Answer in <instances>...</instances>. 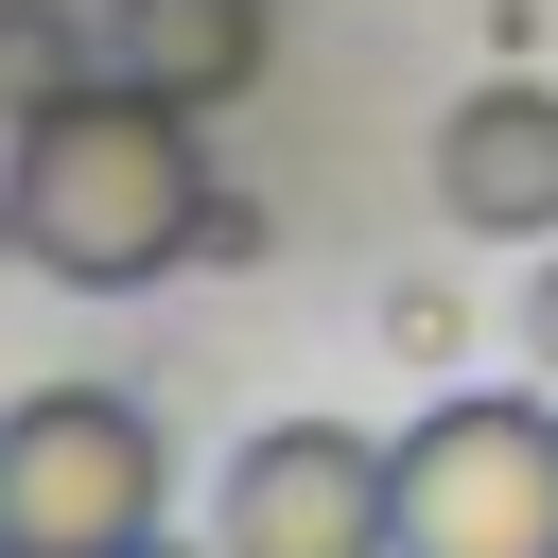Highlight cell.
<instances>
[{
    "label": "cell",
    "mask_w": 558,
    "mask_h": 558,
    "mask_svg": "<svg viewBox=\"0 0 558 558\" xmlns=\"http://www.w3.org/2000/svg\"><path fill=\"white\" fill-rule=\"evenodd\" d=\"M0 192H17V262L35 279H70V296H140V279H174L192 244H209V122L192 105H157V87H70L52 122H17L0 140Z\"/></svg>",
    "instance_id": "6da1fadb"
},
{
    "label": "cell",
    "mask_w": 558,
    "mask_h": 558,
    "mask_svg": "<svg viewBox=\"0 0 558 558\" xmlns=\"http://www.w3.org/2000/svg\"><path fill=\"white\" fill-rule=\"evenodd\" d=\"M401 558H558V384H453L401 436Z\"/></svg>",
    "instance_id": "7a4b0ae2"
},
{
    "label": "cell",
    "mask_w": 558,
    "mask_h": 558,
    "mask_svg": "<svg viewBox=\"0 0 558 558\" xmlns=\"http://www.w3.org/2000/svg\"><path fill=\"white\" fill-rule=\"evenodd\" d=\"M157 488H174V453L122 384L0 401V541L17 558H122V541H157Z\"/></svg>",
    "instance_id": "3957f363"
},
{
    "label": "cell",
    "mask_w": 558,
    "mask_h": 558,
    "mask_svg": "<svg viewBox=\"0 0 558 558\" xmlns=\"http://www.w3.org/2000/svg\"><path fill=\"white\" fill-rule=\"evenodd\" d=\"M209 541L227 558H401V436H349V418H262L209 488Z\"/></svg>",
    "instance_id": "277c9868"
},
{
    "label": "cell",
    "mask_w": 558,
    "mask_h": 558,
    "mask_svg": "<svg viewBox=\"0 0 558 558\" xmlns=\"http://www.w3.org/2000/svg\"><path fill=\"white\" fill-rule=\"evenodd\" d=\"M436 209L471 227V244H558V87L506 52L488 87H453V122H436Z\"/></svg>",
    "instance_id": "5b68a950"
},
{
    "label": "cell",
    "mask_w": 558,
    "mask_h": 558,
    "mask_svg": "<svg viewBox=\"0 0 558 558\" xmlns=\"http://www.w3.org/2000/svg\"><path fill=\"white\" fill-rule=\"evenodd\" d=\"M105 70L157 87V105H192V122H227L279 70V0H105Z\"/></svg>",
    "instance_id": "8992f818"
},
{
    "label": "cell",
    "mask_w": 558,
    "mask_h": 558,
    "mask_svg": "<svg viewBox=\"0 0 558 558\" xmlns=\"http://www.w3.org/2000/svg\"><path fill=\"white\" fill-rule=\"evenodd\" d=\"M70 87H105V0H0V140L52 122Z\"/></svg>",
    "instance_id": "52a82bcc"
},
{
    "label": "cell",
    "mask_w": 558,
    "mask_h": 558,
    "mask_svg": "<svg viewBox=\"0 0 558 558\" xmlns=\"http://www.w3.org/2000/svg\"><path fill=\"white\" fill-rule=\"evenodd\" d=\"M384 349H401V366H436V349H453V296H436V279H401V296H384Z\"/></svg>",
    "instance_id": "ba28073f"
},
{
    "label": "cell",
    "mask_w": 558,
    "mask_h": 558,
    "mask_svg": "<svg viewBox=\"0 0 558 558\" xmlns=\"http://www.w3.org/2000/svg\"><path fill=\"white\" fill-rule=\"evenodd\" d=\"M523 366L558 384V244H541V279H523Z\"/></svg>",
    "instance_id": "9c48e42d"
},
{
    "label": "cell",
    "mask_w": 558,
    "mask_h": 558,
    "mask_svg": "<svg viewBox=\"0 0 558 558\" xmlns=\"http://www.w3.org/2000/svg\"><path fill=\"white\" fill-rule=\"evenodd\" d=\"M122 558H227V541H174V523H157V541H122Z\"/></svg>",
    "instance_id": "30bf717a"
},
{
    "label": "cell",
    "mask_w": 558,
    "mask_h": 558,
    "mask_svg": "<svg viewBox=\"0 0 558 558\" xmlns=\"http://www.w3.org/2000/svg\"><path fill=\"white\" fill-rule=\"evenodd\" d=\"M0 262H17V192H0Z\"/></svg>",
    "instance_id": "8fae6325"
},
{
    "label": "cell",
    "mask_w": 558,
    "mask_h": 558,
    "mask_svg": "<svg viewBox=\"0 0 558 558\" xmlns=\"http://www.w3.org/2000/svg\"><path fill=\"white\" fill-rule=\"evenodd\" d=\"M0 558H17V541H0Z\"/></svg>",
    "instance_id": "7c38bea8"
}]
</instances>
